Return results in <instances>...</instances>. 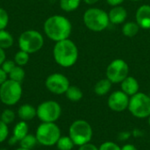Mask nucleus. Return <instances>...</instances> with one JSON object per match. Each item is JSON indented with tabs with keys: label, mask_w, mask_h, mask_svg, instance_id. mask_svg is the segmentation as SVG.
<instances>
[{
	"label": "nucleus",
	"mask_w": 150,
	"mask_h": 150,
	"mask_svg": "<svg viewBox=\"0 0 150 150\" xmlns=\"http://www.w3.org/2000/svg\"><path fill=\"white\" fill-rule=\"evenodd\" d=\"M71 32L72 25L70 21L62 15L51 16L44 23L45 34L55 42L69 39Z\"/></svg>",
	"instance_id": "f257e3e1"
},
{
	"label": "nucleus",
	"mask_w": 150,
	"mask_h": 150,
	"mask_svg": "<svg viewBox=\"0 0 150 150\" xmlns=\"http://www.w3.org/2000/svg\"><path fill=\"white\" fill-rule=\"evenodd\" d=\"M53 55L55 62L63 68L72 67L78 59V48L69 39L57 41L54 46Z\"/></svg>",
	"instance_id": "f03ea898"
},
{
	"label": "nucleus",
	"mask_w": 150,
	"mask_h": 150,
	"mask_svg": "<svg viewBox=\"0 0 150 150\" xmlns=\"http://www.w3.org/2000/svg\"><path fill=\"white\" fill-rule=\"evenodd\" d=\"M83 19L85 26L93 32L104 31L110 23L108 13L98 8H90L85 11Z\"/></svg>",
	"instance_id": "7ed1b4c3"
},
{
	"label": "nucleus",
	"mask_w": 150,
	"mask_h": 150,
	"mask_svg": "<svg viewBox=\"0 0 150 150\" xmlns=\"http://www.w3.org/2000/svg\"><path fill=\"white\" fill-rule=\"evenodd\" d=\"M35 136L38 143L46 147H52L56 145L60 139L61 130L54 122H43L38 127Z\"/></svg>",
	"instance_id": "20e7f679"
},
{
	"label": "nucleus",
	"mask_w": 150,
	"mask_h": 150,
	"mask_svg": "<svg viewBox=\"0 0 150 150\" xmlns=\"http://www.w3.org/2000/svg\"><path fill=\"white\" fill-rule=\"evenodd\" d=\"M44 45L42 34L36 30H26L23 32L18 38V47L20 50L33 54L40 51Z\"/></svg>",
	"instance_id": "39448f33"
},
{
	"label": "nucleus",
	"mask_w": 150,
	"mask_h": 150,
	"mask_svg": "<svg viewBox=\"0 0 150 150\" xmlns=\"http://www.w3.org/2000/svg\"><path fill=\"white\" fill-rule=\"evenodd\" d=\"M92 135V127L86 120H77L69 127V137L76 146H82L90 142Z\"/></svg>",
	"instance_id": "423d86ee"
},
{
	"label": "nucleus",
	"mask_w": 150,
	"mask_h": 150,
	"mask_svg": "<svg viewBox=\"0 0 150 150\" xmlns=\"http://www.w3.org/2000/svg\"><path fill=\"white\" fill-rule=\"evenodd\" d=\"M22 87L20 83L7 79L0 85V101L6 105H14L21 98Z\"/></svg>",
	"instance_id": "0eeeda50"
},
{
	"label": "nucleus",
	"mask_w": 150,
	"mask_h": 150,
	"mask_svg": "<svg viewBox=\"0 0 150 150\" xmlns=\"http://www.w3.org/2000/svg\"><path fill=\"white\" fill-rule=\"evenodd\" d=\"M128 110L136 118L145 119L150 116V98L148 94L138 92L129 99Z\"/></svg>",
	"instance_id": "6e6552de"
},
{
	"label": "nucleus",
	"mask_w": 150,
	"mask_h": 150,
	"mask_svg": "<svg viewBox=\"0 0 150 150\" xmlns=\"http://www.w3.org/2000/svg\"><path fill=\"white\" fill-rule=\"evenodd\" d=\"M37 117L42 122H55L61 116V105L54 101L48 100L41 103L36 109Z\"/></svg>",
	"instance_id": "1a4fd4ad"
},
{
	"label": "nucleus",
	"mask_w": 150,
	"mask_h": 150,
	"mask_svg": "<svg viewBox=\"0 0 150 150\" xmlns=\"http://www.w3.org/2000/svg\"><path fill=\"white\" fill-rule=\"evenodd\" d=\"M129 67L122 59L112 61L106 69V78L112 83H120L128 76Z\"/></svg>",
	"instance_id": "9d476101"
},
{
	"label": "nucleus",
	"mask_w": 150,
	"mask_h": 150,
	"mask_svg": "<svg viewBox=\"0 0 150 150\" xmlns=\"http://www.w3.org/2000/svg\"><path fill=\"white\" fill-rule=\"evenodd\" d=\"M45 85L50 92L57 95L65 93L70 86L67 76L60 73H54L48 76L46 79Z\"/></svg>",
	"instance_id": "9b49d317"
},
{
	"label": "nucleus",
	"mask_w": 150,
	"mask_h": 150,
	"mask_svg": "<svg viewBox=\"0 0 150 150\" xmlns=\"http://www.w3.org/2000/svg\"><path fill=\"white\" fill-rule=\"evenodd\" d=\"M129 99V96L125 92L122 91H117L110 95L108 98V106L112 111L120 112L128 109Z\"/></svg>",
	"instance_id": "f8f14e48"
},
{
	"label": "nucleus",
	"mask_w": 150,
	"mask_h": 150,
	"mask_svg": "<svg viewBox=\"0 0 150 150\" xmlns=\"http://www.w3.org/2000/svg\"><path fill=\"white\" fill-rule=\"evenodd\" d=\"M136 23L140 28L148 30L150 29V5L143 4L138 8L136 11Z\"/></svg>",
	"instance_id": "ddd939ff"
},
{
	"label": "nucleus",
	"mask_w": 150,
	"mask_h": 150,
	"mask_svg": "<svg viewBox=\"0 0 150 150\" xmlns=\"http://www.w3.org/2000/svg\"><path fill=\"white\" fill-rule=\"evenodd\" d=\"M108 17H109V20L111 23L114 25H120L126 21L127 18V11L124 7L120 5L114 6L109 11Z\"/></svg>",
	"instance_id": "4468645a"
},
{
	"label": "nucleus",
	"mask_w": 150,
	"mask_h": 150,
	"mask_svg": "<svg viewBox=\"0 0 150 150\" xmlns=\"http://www.w3.org/2000/svg\"><path fill=\"white\" fill-rule=\"evenodd\" d=\"M120 83H121V91L129 97H132L139 92V88H140L139 83L133 76H128Z\"/></svg>",
	"instance_id": "2eb2a0df"
},
{
	"label": "nucleus",
	"mask_w": 150,
	"mask_h": 150,
	"mask_svg": "<svg viewBox=\"0 0 150 150\" xmlns=\"http://www.w3.org/2000/svg\"><path fill=\"white\" fill-rule=\"evenodd\" d=\"M18 116L19 117V119H21L24 121L31 120L35 116H37L36 109L33 105L28 104L22 105L18 109Z\"/></svg>",
	"instance_id": "dca6fc26"
},
{
	"label": "nucleus",
	"mask_w": 150,
	"mask_h": 150,
	"mask_svg": "<svg viewBox=\"0 0 150 150\" xmlns=\"http://www.w3.org/2000/svg\"><path fill=\"white\" fill-rule=\"evenodd\" d=\"M112 83L107 78L101 79L95 84L94 92L98 96H105L110 91V90L112 88Z\"/></svg>",
	"instance_id": "f3484780"
},
{
	"label": "nucleus",
	"mask_w": 150,
	"mask_h": 150,
	"mask_svg": "<svg viewBox=\"0 0 150 150\" xmlns=\"http://www.w3.org/2000/svg\"><path fill=\"white\" fill-rule=\"evenodd\" d=\"M28 125L25 121L21 120L18 122L13 129V135L20 142L25 135L28 134Z\"/></svg>",
	"instance_id": "a211bd4d"
},
{
	"label": "nucleus",
	"mask_w": 150,
	"mask_h": 150,
	"mask_svg": "<svg viewBox=\"0 0 150 150\" xmlns=\"http://www.w3.org/2000/svg\"><path fill=\"white\" fill-rule=\"evenodd\" d=\"M66 97L69 100L72 101V102H77L80 101L83 98V91H81L80 88H78L77 86H74V85H70L67 91L65 92Z\"/></svg>",
	"instance_id": "6ab92c4d"
},
{
	"label": "nucleus",
	"mask_w": 150,
	"mask_h": 150,
	"mask_svg": "<svg viewBox=\"0 0 150 150\" xmlns=\"http://www.w3.org/2000/svg\"><path fill=\"white\" fill-rule=\"evenodd\" d=\"M140 30V26L136 22H127L122 27V33L126 37H134Z\"/></svg>",
	"instance_id": "aec40b11"
},
{
	"label": "nucleus",
	"mask_w": 150,
	"mask_h": 150,
	"mask_svg": "<svg viewBox=\"0 0 150 150\" xmlns=\"http://www.w3.org/2000/svg\"><path fill=\"white\" fill-rule=\"evenodd\" d=\"M12 45H13L12 35L5 29L0 30V47L3 49H6L11 47Z\"/></svg>",
	"instance_id": "412c9836"
},
{
	"label": "nucleus",
	"mask_w": 150,
	"mask_h": 150,
	"mask_svg": "<svg viewBox=\"0 0 150 150\" xmlns=\"http://www.w3.org/2000/svg\"><path fill=\"white\" fill-rule=\"evenodd\" d=\"M81 4V0H60V7L62 11L70 12L76 11Z\"/></svg>",
	"instance_id": "4be33fe9"
},
{
	"label": "nucleus",
	"mask_w": 150,
	"mask_h": 150,
	"mask_svg": "<svg viewBox=\"0 0 150 150\" xmlns=\"http://www.w3.org/2000/svg\"><path fill=\"white\" fill-rule=\"evenodd\" d=\"M8 75H9V78L11 80H13L15 82H18V83H21L25 78V72L21 66L17 65Z\"/></svg>",
	"instance_id": "5701e85b"
},
{
	"label": "nucleus",
	"mask_w": 150,
	"mask_h": 150,
	"mask_svg": "<svg viewBox=\"0 0 150 150\" xmlns=\"http://www.w3.org/2000/svg\"><path fill=\"white\" fill-rule=\"evenodd\" d=\"M56 146L59 150H71L75 144L69 136H61L56 143Z\"/></svg>",
	"instance_id": "b1692460"
},
{
	"label": "nucleus",
	"mask_w": 150,
	"mask_h": 150,
	"mask_svg": "<svg viewBox=\"0 0 150 150\" xmlns=\"http://www.w3.org/2000/svg\"><path fill=\"white\" fill-rule=\"evenodd\" d=\"M19 142H20V147L21 148L32 150V149H33L37 145L38 141H37V138H36L35 135L27 134Z\"/></svg>",
	"instance_id": "393cba45"
},
{
	"label": "nucleus",
	"mask_w": 150,
	"mask_h": 150,
	"mask_svg": "<svg viewBox=\"0 0 150 150\" xmlns=\"http://www.w3.org/2000/svg\"><path fill=\"white\" fill-rule=\"evenodd\" d=\"M14 62L18 66H24L29 62V54L23 51L19 50L18 52L16 53L14 56Z\"/></svg>",
	"instance_id": "a878e982"
},
{
	"label": "nucleus",
	"mask_w": 150,
	"mask_h": 150,
	"mask_svg": "<svg viewBox=\"0 0 150 150\" xmlns=\"http://www.w3.org/2000/svg\"><path fill=\"white\" fill-rule=\"evenodd\" d=\"M15 120V113L11 109H5L1 114V120L6 125L11 124Z\"/></svg>",
	"instance_id": "bb28decb"
},
{
	"label": "nucleus",
	"mask_w": 150,
	"mask_h": 150,
	"mask_svg": "<svg viewBox=\"0 0 150 150\" xmlns=\"http://www.w3.org/2000/svg\"><path fill=\"white\" fill-rule=\"evenodd\" d=\"M9 23V15L7 11L0 7V30L5 29Z\"/></svg>",
	"instance_id": "cd10ccee"
},
{
	"label": "nucleus",
	"mask_w": 150,
	"mask_h": 150,
	"mask_svg": "<svg viewBox=\"0 0 150 150\" xmlns=\"http://www.w3.org/2000/svg\"><path fill=\"white\" fill-rule=\"evenodd\" d=\"M8 134H9L8 125H6L0 120V142H4L7 139Z\"/></svg>",
	"instance_id": "c85d7f7f"
},
{
	"label": "nucleus",
	"mask_w": 150,
	"mask_h": 150,
	"mask_svg": "<svg viewBox=\"0 0 150 150\" xmlns=\"http://www.w3.org/2000/svg\"><path fill=\"white\" fill-rule=\"evenodd\" d=\"M98 150H121V148L112 142H106L101 144Z\"/></svg>",
	"instance_id": "c756f323"
},
{
	"label": "nucleus",
	"mask_w": 150,
	"mask_h": 150,
	"mask_svg": "<svg viewBox=\"0 0 150 150\" xmlns=\"http://www.w3.org/2000/svg\"><path fill=\"white\" fill-rule=\"evenodd\" d=\"M16 66V63L14 61H11V60H5L3 64H2V69L8 75Z\"/></svg>",
	"instance_id": "7c9ffc66"
},
{
	"label": "nucleus",
	"mask_w": 150,
	"mask_h": 150,
	"mask_svg": "<svg viewBox=\"0 0 150 150\" xmlns=\"http://www.w3.org/2000/svg\"><path fill=\"white\" fill-rule=\"evenodd\" d=\"M78 150H98V149L94 144L88 142V143H85L82 146H79V149Z\"/></svg>",
	"instance_id": "2f4dec72"
},
{
	"label": "nucleus",
	"mask_w": 150,
	"mask_h": 150,
	"mask_svg": "<svg viewBox=\"0 0 150 150\" xmlns=\"http://www.w3.org/2000/svg\"><path fill=\"white\" fill-rule=\"evenodd\" d=\"M125 0H106V2H107V4H110L111 6H119V5H120L123 2H124Z\"/></svg>",
	"instance_id": "473e14b6"
},
{
	"label": "nucleus",
	"mask_w": 150,
	"mask_h": 150,
	"mask_svg": "<svg viewBox=\"0 0 150 150\" xmlns=\"http://www.w3.org/2000/svg\"><path fill=\"white\" fill-rule=\"evenodd\" d=\"M7 80V74L3 70L2 68H0V85L3 84Z\"/></svg>",
	"instance_id": "72a5a7b5"
},
{
	"label": "nucleus",
	"mask_w": 150,
	"mask_h": 150,
	"mask_svg": "<svg viewBox=\"0 0 150 150\" xmlns=\"http://www.w3.org/2000/svg\"><path fill=\"white\" fill-rule=\"evenodd\" d=\"M19 141L12 134V136H11L10 138H9V140H8V143H9V145L10 146H13V145H15L17 142H18Z\"/></svg>",
	"instance_id": "f704fd0d"
},
{
	"label": "nucleus",
	"mask_w": 150,
	"mask_h": 150,
	"mask_svg": "<svg viewBox=\"0 0 150 150\" xmlns=\"http://www.w3.org/2000/svg\"><path fill=\"white\" fill-rule=\"evenodd\" d=\"M4 61H5V52L4 49L0 47V65H2Z\"/></svg>",
	"instance_id": "c9c22d12"
},
{
	"label": "nucleus",
	"mask_w": 150,
	"mask_h": 150,
	"mask_svg": "<svg viewBox=\"0 0 150 150\" xmlns=\"http://www.w3.org/2000/svg\"><path fill=\"white\" fill-rule=\"evenodd\" d=\"M121 150H137V149L133 144H127L121 148Z\"/></svg>",
	"instance_id": "e433bc0d"
},
{
	"label": "nucleus",
	"mask_w": 150,
	"mask_h": 150,
	"mask_svg": "<svg viewBox=\"0 0 150 150\" xmlns=\"http://www.w3.org/2000/svg\"><path fill=\"white\" fill-rule=\"evenodd\" d=\"M83 2H84L85 4H87L91 5V4H96L97 2H98V0H83Z\"/></svg>",
	"instance_id": "4c0bfd02"
},
{
	"label": "nucleus",
	"mask_w": 150,
	"mask_h": 150,
	"mask_svg": "<svg viewBox=\"0 0 150 150\" xmlns=\"http://www.w3.org/2000/svg\"><path fill=\"white\" fill-rule=\"evenodd\" d=\"M15 150H31V149H24V148H18V149H15Z\"/></svg>",
	"instance_id": "58836bf2"
},
{
	"label": "nucleus",
	"mask_w": 150,
	"mask_h": 150,
	"mask_svg": "<svg viewBox=\"0 0 150 150\" xmlns=\"http://www.w3.org/2000/svg\"><path fill=\"white\" fill-rule=\"evenodd\" d=\"M149 126H150V116L149 117Z\"/></svg>",
	"instance_id": "ea45409f"
},
{
	"label": "nucleus",
	"mask_w": 150,
	"mask_h": 150,
	"mask_svg": "<svg viewBox=\"0 0 150 150\" xmlns=\"http://www.w3.org/2000/svg\"><path fill=\"white\" fill-rule=\"evenodd\" d=\"M0 150H7V149H1Z\"/></svg>",
	"instance_id": "a19ab883"
},
{
	"label": "nucleus",
	"mask_w": 150,
	"mask_h": 150,
	"mask_svg": "<svg viewBox=\"0 0 150 150\" xmlns=\"http://www.w3.org/2000/svg\"><path fill=\"white\" fill-rule=\"evenodd\" d=\"M132 1H141V0H132Z\"/></svg>",
	"instance_id": "79ce46f5"
},
{
	"label": "nucleus",
	"mask_w": 150,
	"mask_h": 150,
	"mask_svg": "<svg viewBox=\"0 0 150 150\" xmlns=\"http://www.w3.org/2000/svg\"><path fill=\"white\" fill-rule=\"evenodd\" d=\"M148 95H149V98H150V91H149V94H148Z\"/></svg>",
	"instance_id": "37998d69"
}]
</instances>
